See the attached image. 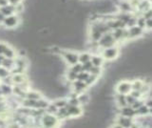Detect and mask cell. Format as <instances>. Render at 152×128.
<instances>
[{
    "label": "cell",
    "mask_w": 152,
    "mask_h": 128,
    "mask_svg": "<svg viewBox=\"0 0 152 128\" xmlns=\"http://www.w3.org/2000/svg\"><path fill=\"white\" fill-rule=\"evenodd\" d=\"M116 43L115 39L113 38V36L111 35V33H107V34H104L102 36L101 38L99 39V41L97 42V44L102 47V48L106 49V48H109V47L114 46V44Z\"/></svg>",
    "instance_id": "1"
},
{
    "label": "cell",
    "mask_w": 152,
    "mask_h": 128,
    "mask_svg": "<svg viewBox=\"0 0 152 128\" xmlns=\"http://www.w3.org/2000/svg\"><path fill=\"white\" fill-rule=\"evenodd\" d=\"M62 56H63V58L65 59V61L69 65L73 66L75 64L79 63V61H78V56H79V55L77 53H75V52H72V51H65V52H63V54H62Z\"/></svg>",
    "instance_id": "2"
},
{
    "label": "cell",
    "mask_w": 152,
    "mask_h": 128,
    "mask_svg": "<svg viewBox=\"0 0 152 128\" xmlns=\"http://www.w3.org/2000/svg\"><path fill=\"white\" fill-rule=\"evenodd\" d=\"M119 55V50L117 47H109V48L104 49L103 53H102V58L104 59L107 60H113L115 59Z\"/></svg>",
    "instance_id": "3"
},
{
    "label": "cell",
    "mask_w": 152,
    "mask_h": 128,
    "mask_svg": "<svg viewBox=\"0 0 152 128\" xmlns=\"http://www.w3.org/2000/svg\"><path fill=\"white\" fill-rule=\"evenodd\" d=\"M3 25L8 28V29H12V28H15L18 26L19 24V17L17 15H12V16H6L4 18V21L2 22Z\"/></svg>",
    "instance_id": "4"
},
{
    "label": "cell",
    "mask_w": 152,
    "mask_h": 128,
    "mask_svg": "<svg viewBox=\"0 0 152 128\" xmlns=\"http://www.w3.org/2000/svg\"><path fill=\"white\" fill-rule=\"evenodd\" d=\"M116 91L119 95H124V96H126V95L130 94L132 91V87H131V83L129 81H121L117 84L116 86Z\"/></svg>",
    "instance_id": "5"
},
{
    "label": "cell",
    "mask_w": 152,
    "mask_h": 128,
    "mask_svg": "<svg viewBox=\"0 0 152 128\" xmlns=\"http://www.w3.org/2000/svg\"><path fill=\"white\" fill-rule=\"evenodd\" d=\"M42 123L44 127L46 128H52L56 125L57 123V120L54 116L50 115V114H48V115H45L42 118Z\"/></svg>",
    "instance_id": "6"
},
{
    "label": "cell",
    "mask_w": 152,
    "mask_h": 128,
    "mask_svg": "<svg viewBox=\"0 0 152 128\" xmlns=\"http://www.w3.org/2000/svg\"><path fill=\"white\" fill-rule=\"evenodd\" d=\"M144 30L138 26H132L127 29V38H136L142 35Z\"/></svg>",
    "instance_id": "7"
},
{
    "label": "cell",
    "mask_w": 152,
    "mask_h": 128,
    "mask_svg": "<svg viewBox=\"0 0 152 128\" xmlns=\"http://www.w3.org/2000/svg\"><path fill=\"white\" fill-rule=\"evenodd\" d=\"M111 35L113 36V38L115 39V41H117V40L124 38V37H127V30L116 29V30H113V33H111Z\"/></svg>",
    "instance_id": "8"
},
{
    "label": "cell",
    "mask_w": 152,
    "mask_h": 128,
    "mask_svg": "<svg viewBox=\"0 0 152 128\" xmlns=\"http://www.w3.org/2000/svg\"><path fill=\"white\" fill-rule=\"evenodd\" d=\"M0 12L2 13V15L5 17H6V16H9L14 15V13H15V8H14V6L8 4V5L0 8Z\"/></svg>",
    "instance_id": "9"
},
{
    "label": "cell",
    "mask_w": 152,
    "mask_h": 128,
    "mask_svg": "<svg viewBox=\"0 0 152 128\" xmlns=\"http://www.w3.org/2000/svg\"><path fill=\"white\" fill-rule=\"evenodd\" d=\"M119 10H120L122 13H129L132 10V5L130 2L127 1H122L119 3Z\"/></svg>",
    "instance_id": "10"
},
{
    "label": "cell",
    "mask_w": 152,
    "mask_h": 128,
    "mask_svg": "<svg viewBox=\"0 0 152 128\" xmlns=\"http://www.w3.org/2000/svg\"><path fill=\"white\" fill-rule=\"evenodd\" d=\"M90 62H91L92 66H94V67L101 68V66L104 63V58H102V56H100V55H91Z\"/></svg>",
    "instance_id": "11"
},
{
    "label": "cell",
    "mask_w": 152,
    "mask_h": 128,
    "mask_svg": "<svg viewBox=\"0 0 152 128\" xmlns=\"http://www.w3.org/2000/svg\"><path fill=\"white\" fill-rule=\"evenodd\" d=\"M119 125H121L123 128H129L132 125V121L130 120V118L121 117L119 118Z\"/></svg>",
    "instance_id": "12"
},
{
    "label": "cell",
    "mask_w": 152,
    "mask_h": 128,
    "mask_svg": "<svg viewBox=\"0 0 152 128\" xmlns=\"http://www.w3.org/2000/svg\"><path fill=\"white\" fill-rule=\"evenodd\" d=\"M1 66H3V67H4V68H6L7 70L13 69L14 61H13V59L4 58H3V60H2V62H1Z\"/></svg>",
    "instance_id": "13"
},
{
    "label": "cell",
    "mask_w": 152,
    "mask_h": 128,
    "mask_svg": "<svg viewBox=\"0 0 152 128\" xmlns=\"http://www.w3.org/2000/svg\"><path fill=\"white\" fill-rule=\"evenodd\" d=\"M25 77L22 74H14L12 78V82L15 83V84H22L24 81H25Z\"/></svg>",
    "instance_id": "14"
},
{
    "label": "cell",
    "mask_w": 152,
    "mask_h": 128,
    "mask_svg": "<svg viewBox=\"0 0 152 128\" xmlns=\"http://www.w3.org/2000/svg\"><path fill=\"white\" fill-rule=\"evenodd\" d=\"M66 113H68V115L73 116V117H79L81 116V114H82V111H81V109L77 106H71L69 110H66Z\"/></svg>",
    "instance_id": "15"
},
{
    "label": "cell",
    "mask_w": 152,
    "mask_h": 128,
    "mask_svg": "<svg viewBox=\"0 0 152 128\" xmlns=\"http://www.w3.org/2000/svg\"><path fill=\"white\" fill-rule=\"evenodd\" d=\"M90 58H91V55L88 54V53H82L80 54L78 56V61L79 63L81 64H84L88 61H90Z\"/></svg>",
    "instance_id": "16"
},
{
    "label": "cell",
    "mask_w": 152,
    "mask_h": 128,
    "mask_svg": "<svg viewBox=\"0 0 152 128\" xmlns=\"http://www.w3.org/2000/svg\"><path fill=\"white\" fill-rule=\"evenodd\" d=\"M122 114H123V117L130 118L135 114V111H134V109L131 108V107L125 106V107H123V109H122Z\"/></svg>",
    "instance_id": "17"
},
{
    "label": "cell",
    "mask_w": 152,
    "mask_h": 128,
    "mask_svg": "<svg viewBox=\"0 0 152 128\" xmlns=\"http://www.w3.org/2000/svg\"><path fill=\"white\" fill-rule=\"evenodd\" d=\"M87 86H88V85L86 84L84 81H80V80H77V79H76L75 82H74V89L76 90V91H78V92L84 91Z\"/></svg>",
    "instance_id": "18"
},
{
    "label": "cell",
    "mask_w": 152,
    "mask_h": 128,
    "mask_svg": "<svg viewBox=\"0 0 152 128\" xmlns=\"http://www.w3.org/2000/svg\"><path fill=\"white\" fill-rule=\"evenodd\" d=\"M27 98L32 99V101H39V99H41V95L37 92L31 91V92L27 93Z\"/></svg>",
    "instance_id": "19"
},
{
    "label": "cell",
    "mask_w": 152,
    "mask_h": 128,
    "mask_svg": "<svg viewBox=\"0 0 152 128\" xmlns=\"http://www.w3.org/2000/svg\"><path fill=\"white\" fill-rule=\"evenodd\" d=\"M3 56L6 58L13 59V58L15 56V52H14V50L12 48H11V47H8L7 50L5 51V53L3 54Z\"/></svg>",
    "instance_id": "20"
},
{
    "label": "cell",
    "mask_w": 152,
    "mask_h": 128,
    "mask_svg": "<svg viewBox=\"0 0 152 128\" xmlns=\"http://www.w3.org/2000/svg\"><path fill=\"white\" fill-rule=\"evenodd\" d=\"M0 90H1V93H3L5 95H10V94L12 92V87L10 86L9 84H6V83L1 85V87H0Z\"/></svg>",
    "instance_id": "21"
},
{
    "label": "cell",
    "mask_w": 152,
    "mask_h": 128,
    "mask_svg": "<svg viewBox=\"0 0 152 128\" xmlns=\"http://www.w3.org/2000/svg\"><path fill=\"white\" fill-rule=\"evenodd\" d=\"M9 75H10V71L0 65V78L1 79L6 78L9 77Z\"/></svg>",
    "instance_id": "22"
},
{
    "label": "cell",
    "mask_w": 152,
    "mask_h": 128,
    "mask_svg": "<svg viewBox=\"0 0 152 128\" xmlns=\"http://www.w3.org/2000/svg\"><path fill=\"white\" fill-rule=\"evenodd\" d=\"M89 96H88V94H81L79 98H78V101L79 102H82L84 104L86 103H88V101H89Z\"/></svg>",
    "instance_id": "23"
},
{
    "label": "cell",
    "mask_w": 152,
    "mask_h": 128,
    "mask_svg": "<svg viewBox=\"0 0 152 128\" xmlns=\"http://www.w3.org/2000/svg\"><path fill=\"white\" fill-rule=\"evenodd\" d=\"M149 107L148 106H146V105H142V106H140L139 108L137 109L138 110V113H140V114H142V115H145V114H147V113H149Z\"/></svg>",
    "instance_id": "24"
},
{
    "label": "cell",
    "mask_w": 152,
    "mask_h": 128,
    "mask_svg": "<svg viewBox=\"0 0 152 128\" xmlns=\"http://www.w3.org/2000/svg\"><path fill=\"white\" fill-rule=\"evenodd\" d=\"M71 72H73V73H75L76 75L77 74H79V73H81L82 72V64H79V63H77V64H75V65H73L72 66V68H71Z\"/></svg>",
    "instance_id": "25"
},
{
    "label": "cell",
    "mask_w": 152,
    "mask_h": 128,
    "mask_svg": "<svg viewBox=\"0 0 152 128\" xmlns=\"http://www.w3.org/2000/svg\"><path fill=\"white\" fill-rule=\"evenodd\" d=\"M8 47L9 46L6 43H4V42H0V55H3V54L5 53V51L7 50Z\"/></svg>",
    "instance_id": "26"
},
{
    "label": "cell",
    "mask_w": 152,
    "mask_h": 128,
    "mask_svg": "<svg viewBox=\"0 0 152 128\" xmlns=\"http://www.w3.org/2000/svg\"><path fill=\"white\" fill-rule=\"evenodd\" d=\"M66 105V102L65 101H63V99H61V101H57L55 102V106L56 107H60V108H63Z\"/></svg>",
    "instance_id": "27"
},
{
    "label": "cell",
    "mask_w": 152,
    "mask_h": 128,
    "mask_svg": "<svg viewBox=\"0 0 152 128\" xmlns=\"http://www.w3.org/2000/svg\"><path fill=\"white\" fill-rule=\"evenodd\" d=\"M22 1L23 0H8L10 5H12V6H17L19 4H21Z\"/></svg>",
    "instance_id": "28"
},
{
    "label": "cell",
    "mask_w": 152,
    "mask_h": 128,
    "mask_svg": "<svg viewBox=\"0 0 152 128\" xmlns=\"http://www.w3.org/2000/svg\"><path fill=\"white\" fill-rule=\"evenodd\" d=\"M151 27H152V18H148V19H145V27L146 29L151 30Z\"/></svg>",
    "instance_id": "29"
},
{
    "label": "cell",
    "mask_w": 152,
    "mask_h": 128,
    "mask_svg": "<svg viewBox=\"0 0 152 128\" xmlns=\"http://www.w3.org/2000/svg\"><path fill=\"white\" fill-rule=\"evenodd\" d=\"M8 4H9L8 0H0V8L6 6V5H8Z\"/></svg>",
    "instance_id": "30"
},
{
    "label": "cell",
    "mask_w": 152,
    "mask_h": 128,
    "mask_svg": "<svg viewBox=\"0 0 152 128\" xmlns=\"http://www.w3.org/2000/svg\"><path fill=\"white\" fill-rule=\"evenodd\" d=\"M4 18H5V16L2 15V13L0 12V23H2L4 21Z\"/></svg>",
    "instance_id": "31"
},
{
    "label": "cell",
    "mask_w": 152,
    "mask_h": 128,
    "mask_svg": "<svg viewBox=\"0 0 152 128\" xmlns=\"http://www.w3.org/2000/svg\"><path fill=\"white\" fill-rule=\"evenodd\" d=\"M112 128H123V127H122L121 125H119V124H118V125H115V126H113Z\"/></svg>",
    "instance_id": "32"
}]
</instances>
